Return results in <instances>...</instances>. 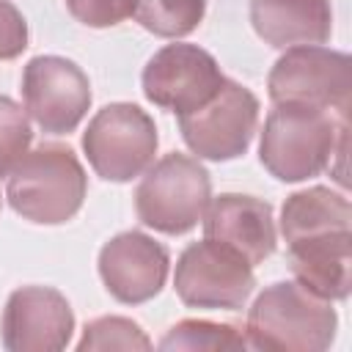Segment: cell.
<instances>
[{
  "instance_id": "obj_18",
  "label": "cell",
  "mask_w": 352,
  "mask_h": 352,
  "mask_svg": "<svg viewBox=\"0 0 352 352\" xmlns=\"http://www.w3.org/2000/svg\"><path fill=\"white\" fill-rule=\"evenodd\" d=\"M245 333L231 327V324H220V322H206V319H184L179 324H173L165 338L160 341V349H209V352H220V349H245Z\"/></svg>"
},
{
  "instance_id": "obj_9",
  "label": "cell",
  "mask_w": 352,
  "mask_h": 352,
  "mask_svg": "<svg viewBox=\"0 0 352 352\" xmlns=\"http://www.w3.org/2000/svg\"><path fill=\"white\" fill-rule=\"evenodd\" d=\"M22 104L36 126L50 135H66L77 129L91 107V82L74 60L38 55L22 72Z\"/></svg>"
},
{
  "instance_id": "obj_23",
  "label": "cell",
  "mask_w": 352,
  "mask_h": 352,
  "mask_svg": "<svg viewBox=\"0 0 352 352\" xmlns=\"http://www.w3.org/2000/svg\"><path fill=\"white\" fill-rule=\"evenodd\" d=\"M0 206H3V198H0Z\"/></svg>"
},
{
  "instance_id": "obj_14",
  "label": "cell",
  "mask_w": 352,
  "mask_h": 352,
  "mask_svg": "<svg viewBox=\"0 0 352 352\" xmlns=\"http://www.w3.org/2000/svg\"><path fill=\"white\" fill-rule=\"evenodd\" d=\"M250 25L275 50L324 44L333 33V6L330 0H250Z\"/></svg>"
},
{
  "instance_id": "obj_22",
  "label": "cell",
  "mask_w": 352,
  "mask_h": 352,
  "mask_svg": "<svg viewBox=\"0 0 352 352\" xmlns=\"http://www.w3.org/2000/svg\"><path fill=\"white\" fill-rule=\"evenodd\" d=\"M28 47V22L19 8L8 0H0V60L22 55Z\"/></svg>"
},
{
  "instance_id": "obj_6",
  "label": "cell",
  "mask_w": 352,
  "mask_h": 352,
  "mask_svg": "<svg viewBox=\"0 0 352 352\" xmlns=\"http://www.w3.org/2000/svg\"><path fill=\"white\" fill-rule=\"evenodd\" d=\"M82 151L96 176L107 182H129L154 162L157 126L138 104L116 102L88 121Z\"/></svg>"
},
{
  "instance_id": "obj_20",
  "label": "cell",
  "mask_w": 352,
  "mask_h": 352,
  "mask_svg": "<svg viewBox=\"0 0 352 352\" xmlns=\"http://www.w3.org/2000/svg\"><path fill=\"white\" fill-rule=\"evenodd\" d=\"M30 140L33 129L25 107H19L8 96H0V176H8L14 170V165L30 148Z\"/></svg>"
},
{
  "instance_id": "obj_12",
  "label": "cell",
  "mask_w": 352,
  "mask_h": 352,
  "mask_svg": "<svg viewBox=\"0 0 352 352\" xmlns=\"http://www.w3.org/2000/svg\"><path fill=\"white\" fill-rule=\"evenodd\" d=\"M168 250L143 231H124L102 245L99 275L104 289L126 305L146 302L160 294L168 278Z\"/></svg>"
},
{
  "instance_id": "obj_10",
  "label": "cell",
  "mask_w": 352,
  "mask_h": 352,
  "mask_svg": "<svg viewBox=\"0 0 352 352\" xmlns=\"http://www.w3.org/2000/svg\"><path fill=\"white\" fill-rule=\"evenodd\" d=\"M226 82L217 60L195 44H168L143 69V94L162 110L187 116L206 104Z\"/></svg>"
},
{
  "instance_id": "obj_1",
  "label": "cell",
  "mask_w": 352,
  "mask_h": 352,
  "mask_svg": "<svg viewBox=\"0 0 352 352\" xmlns=\"http://www.w3.org/2000/svg\"><path fill=\"white\" fill-rule=\"evenodd\" d=\"M346 151V118L336 113L280 102L270 110L258 143L261 165L280 182H305L330 168Z\"/></svg>"
},
{
  "instance_id": "obj_17",
  "label": "cell",
  "mask_w": 352,
  "mask_h": 352,
  "mask_svg": "<svg viewBox=\"0 0 352 352\" xmlns=\"http://www.w3.org/2000/svg\"><path fill=\"white\" fill-rule=\"evenodd\" d=\"M206 11V0H135V19L154 36L182 38L192 33Z\"/></svg>"
},
{
  "instance_id": "obj_19",
  "label": "cell",
  "mask_w": 352,
  "mask_h": 352,
  "mask_svg": "<svg viewBox=\"0 0 352 352\" xmlns=\"http://www.w3.org/2000/svg\"><path fill=\"white\" fill-rule=\"evenodd\" d=\"M80 352H96V349H151L148 336L124 316H99L85 324L82 338L77 341Z\"/></svg>"
},
{
  "instance_id": "obj_15",
  "label": "cell",
  "mask_w": 352,
  "mask_h": 352,
  "mask_svg": "<svg viewBox=\"0 0 352 352\" xmlns=\"http://www.w3.org/2000/svg\"><path fill=\"white\" fill-rule=\"evenodd\" d=\"M352 231H330L289 242L294 280L324 300H344L352 286Z\"/></svg>"
},
{
  "instance_id": "obj_5",
  "label": "cell",
  "mask_w": 352,
  "mask_h": 352,
  "mask_svg": "<svg viewBox=\"0 0 352 352\" xmlns=\"http://www.w3.org/2000/svg\"><path fill=\"white\" fill-rule=\"evenodd\" d=\"M270 99L275 104L294 102L330 110L341 118L349 113L352 96V63L346 52L327 50L322 44L289 47L267 77Z\"/></svg>"
},
{
  "instance_id": "obj_3",
  "label": "cell",
  "mask_w": 352,
  "mask_h": 352,
  "mask_svg": "<svg viewBox=\"0 0 352 352\" xmlns=\"http://www.w3.org/2000/svg\"><path fill=\"white\" fill-rule=\"evenodd\" d=\"M88 179L69 146L41 143L28 148L8 173L6 198L16 214L38 226L72 220L85 201Z\"/></svg>"
},
{
  "instance_id": "obj_21",
  "label": "cell",
  "mask_w": 352,
  "mask_h": 352,
  "mask_svg": "<svg viewBox=\"0 0 352 352\" xmlns=\"http://www.w3.org/2000/svg\"><path fill=\"white\" fill-rule=\"evenodd\" d=\"M66 8L88 28H113L135 14V0H66Z\"/></svg>"
},
{
  "instance_id": "obj_13",
  "label": "cell",
  "mask_w": 352,
  "mask_h": 352,
  "mask_svg": "<svg viewBox=\"0 0 352 352\" xmlns=\"http://www.w3.org/2000/svg\"><path fill=\"white\" fill-rule=\"evenodd\" d=\"M204 234L231 250H236L248 264H261L275 250V217L272 206L253 195L226 192L209 201L204 214Z\"/></svg>"
},
{
  "instance_id": "obj_8",
  "label": "cell",
  "mask_w": 352,
  "mask_h": 352,
  "mask_svg": "<svg viewBox=\"0 0 352 352\" xmlns=\"http://www.w3.org/2000/svg\"><path fill=\"white\" fill-rule=\"evenodd\" d=\"M179 126L184 143L201 160H236L248 151L258 126V99L250 88L226 80L206 104L179 116Z\"/></svg>"
},
{
  "instance_id": "obj_4",
  "label": "cell",
  "mask_w": 352,
  "mask_h": 352,
  "mask_svg": "<svg viewBox=\"0 0 352 352\" xmlns=\"http://www.w3.org/2000/svg\"><path fill=\"white\" fill-rule=\"evenodd\" d=\"M212 201L206 168L187 154H165L143 170L135 190V212L143 226L160 234H187L195 228Z\"/></svg>"
},
{
  "instance_id": "obj_7",
  "label": "cell",
  "mask_w": 352,
  "mask_h": 352,
  "mask_svg": "<svg viewBox=\"0 0 352 352\" xmlns=\"http://www.w3.org/2000/svg\"><path fill=\"white\" fill-rule=\"evenodd\" d=\"M253 286V264L214 239L192 242L176 261L173 289L190 308H242Z\"/></svg>"
},
{
  "instance_id": "obj_11",
  "label": "cell",
  "mask_w": 352,
  "mask_h": 352,
  "mask_svg": "<svg viewBox=\"0 0 352 352\" xmlns=\"http://www.w3.org/2000/svg\"><path fill=\"white\" fill-rule=\"evenodd\" d=\"M3 346L11 352H58L69 344L74 314L52 286H22L11 292L3 319Z\"/></svg>"
},
{
  "instance_id": "obj_16",
  "label": "cell",
  "mask_w": 352,
  "mask_h": 352,
  "mask_svg": "<svg viewBox=\"0 0 352 352\" xmlns=\"http://www.w3.org/2000/svg\"><path fill=\"white\" fill-rule=\"evenodd\" d=\"M330 231H352V206L341 192L308 187L286 198L280 209V234L286 245Z\"/></svg>"
},
{
  "instance_id": "obj_2",
  "label": "cell",
  "mask_w": 352,
  "mask_h": 352,
  "mask_svg": "<svg viewBox=\"0 0 352 352\" xmlns=\"http://www.w3.org/2000/svg\"><path fill=\"white\" fill-rule=\"evenodd\" d=\"M338 316L330 300L297 280L267 286L250 305L245 341L264 352H322L333 344Z\"/></svg>"
}]
</instances>
